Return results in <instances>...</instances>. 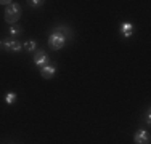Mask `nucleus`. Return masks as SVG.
<instances>
[{
  "mask_svg": "<svg viewBox=\"0 0 151 144\" xmlns=\"http://www.w3.org/2000/svg\"><path fill=\"white\" fill-rule=\"evenodd\" d=\"M66 29L68 27H58L56 31H53L52 34L48 35V46L52 50H61L68 42V37H66Z\"/></svg>",
  "mask_w": 151,
  "mask_h": 144,
  "instance_id": "f257e3e1",
  "label": "nucleus"
},
{
  "mask_svg": "<svg viewBox=\"0 0 151 144\" xmlns=\"http://www.w3.org/2000/svg\"><path fill=\"white\" fill-rule=\"evenodd\" d=\"M19 16H21V8H19V5L15 2H12L8 6L5 8V21L8 24H15L18 19H19Z\"/></svg>",
  "mask_w": 151,
  "mask_h": 144,
  "instance_id": "f03ea898",
  "label": "nucleus"
},
{
  "mask_svg": "<svg viewBox=\"0 0 151 144\" xmlns=\"http://www.w3.org/2000/svg\"><path fill=\"white\" fill-rule=\"evenodd\" d=\"M2 45H3V48L6 50V51H10V53H19L21 50H23V43H21L18 38L15 37H8V38H5V40H2Z\"/></svg>",
  "mask_w": 151,
  "mask_h": 144,
  "instance_id": "7ed1b4c3",
  "label": "nucleus"
},
{
  "mask_svg": "<svg viewBox=\"0 0 151 144\" xmlns=\"http://www.w3.org/2000/svg\"><path fill=\"white\" fill-rule=\"evenodd\" d=\"M134 141H135V144H150V141H151L150 133L146 130H138L134 135Z\"/></svg>",
  "mask_w": 151,
  "mask_h": 144,
  "instance_id": "20e7f679",
  "label": "nucleus"
},
{
  "mask_svg": "<svg viewBox=\"0 0 151 144\" xmlns=\"http://www.w3.org/2000/svg\"><path fill=\"white\" fill-rule=\"evenodd\" d=\"M34 64L39 67H44L48 64V55L44 51V50H39V51H35L34 55Z\"/></svg>",
  "mask_w": 151,
  "mask_h": 144,
  "instance_id": "39448f33",
  "label": "nucleus"
},
{
  "mask_svg": "<svg viewBox=\"0 0 151 144\" xmlns=\"http://www.w3.org/2000/svg\"><path fill=\"white\" fill-rule=\"evenodd\" d=\"M121 34H122V37L130 38L132 35H134V24L129 23V21L122 23V24H121Z\"/></svg>",
  "mask_w": 151,
  "mask_h": 144,
  "instance_id": "423d86ee",
  "label": "nucleus"
},
{
  "mask_svg": "<svg viewBox=\"0 0 151 144\" xmlns=\"http://www.w3.org/2000/svg\"><path fill=\"white\" fill-rule=\"evenodd\" d=\"M56 72V66L55 64H47V66L40 67V75L44 78H52Z\"/></svg>",
  "mask_w": 151,
  "mask_h": 144,
  "instance_id": "0eeeda50",
  "label": "nucleus"
},
{
  "mask_svg": "<svg viewBox=\"0 0 151 144\" xmlns=\"http://www.w3.org/2000/svg\"><path fill=\"white\" fill-rule=\"evenodd\" d=\"M24 48H26L27 50V51H35V48H37V43H35V40H34V38H31V40H27V42H24Z\"/></svg>",
  "mask_w": 151,
  "mask_h": 144,
  "instance_id": "6e6552de",
  "label": "nucleus"
},
{
  "mask_svg": "<svg viewBox=\"0 0 151 144\" xmlns=\"http://www.w3.org/2000/svg\"><path fill=\"white\" fill-rule=\"evenodd\" d=\"M16 101V93H13V91H10V93H6V96H5V103L8 104V106H12L13 103Z\"/></svg>",
  "mask_w": 151,
  "mask_h": 144,
  "instance_id": "1a4fd4ad",
  "label": "nucleus"
},
{
  "mask_svg": "<svg viewBox=\"0 0 151 144\" xmlns=\"http://www.w3.org/2000/svg\"><path fill=\"white\" fill-rule=\"evenodd\" d=\"M21 32H23V31H21L19 26H12V27H10V37H15L16 38V35H19Z\"/></svg>",
  "mask_w": 151,
  "mask_h": 144,
  "instance_id": "9d476101",
  "label": "nucleus"
},
{
  "mask_svg": "<svg viewBox=\"0 0 151 144\" xmlns=\"http://www.w3.org/2000/svg\"><path fill=\"white\" fill-rule=\"evenodd\" d=\"M29 5L32 8H39V6L44 5V2H42V0H32V2H29Z\"/></svg>",
  "mask_w": 151,
  "mask_h": 144,
  "instance_id": "9b49d317",
  "label": "nucleus"
},
{
  "mask_svg": "<svg viewBox=\"0 0 151 144\" xmlns=\"http://www.w3.org/2000/svg\"><path fill=\"white\" fill-rule=\"evenodd\" d=\"M146 123H151V114H150V110H148V112H146Z\"/></svg>",
  "mask_w": 151,
  "mask_h": 144,
  "instance_id": "f8f14e48",
  "label": "nucleus"
},
{
  "mask_svg": "<svg viewBox=\"0 0 151 144\" xmlns=\"http://www.w3.org/2000/svg\"><path fill=\"white\" fill-rule=\"evenodd\" d=\"M0 48H3V45H2V40H0Z\"/></svg>",
  "mask_w": 151,
  "mask_h": 144,
  "instance_id": "ddd939ff",
  "label": "nucleus"
}]
</instances>
